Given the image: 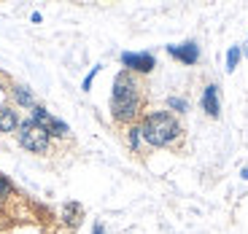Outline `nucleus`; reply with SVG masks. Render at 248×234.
Masks as SVG:
<instances>
[{"mask_svg":"<svg viewBox=\"0 0 248 234\" xmlns=\"http://www.w3.org/2000/svg\"><path fill=\"white\" fill-rule=\"evenodd\" d=\"M138 105H140V92H138V84L130 73H119L113 81V94H111V111L113 118L119 121H130L138 113Z\"/></svg>","mask_w":248,"mask_h":234,"instance_id":"obj_1","label":"nucleus"},{"mask_svg":"<svg viewBox=\"0 0 248 234\" xmlns=\"http://www.w3.org/2000/svg\"><path fill=\"white\" fill-rule=\"evenodd\" d=\"M140 135L151 146H168L175 135H178V124L170 113H151L140 127Z\"/></svg>","mask_w":248,"mask_h":234,"instance_id":"obj_2","label":"nucleus"},{"mask_svg":"<svg viewBox=\"0 0 248 234\" xmlns=\"http://www.w3.org/2000/svg\"><path fill=\"white\" fill-rule=\"evenodd\" d=\"M19 143H22L27 151H32V154H44L46 146H49V132H46L35 118H30V121H25L22 130H19Z\"/></svg>","mask_w":248,"mask_h":234,"instance_id":"obj_3","label":"nucleus"},{"mask_svg":"<svg viewBox=\"0 0 248 234\" xmlns=\"http://www.w3.org/2000/svg\"><path fill=\"white\" fill-rule=\"evenodd\" d=\"M32 118H35L46 132H51V135H65V132H68V127H65L62 121H57L54 116H49L44 108H35V111H32Z\"/></svg>","mask_w":248,"mask_h":234,"instance_id":"obj_4","label":"nucleus"},{"mask_svg":"<svg viewBox=\"0 0 248 234\" xmlns=\"http://www.w3.org/2000/svg\"><path fill=\"white\" fill-rule=\"evenodd\" d=\"M168 51L175 57V59H181V62H186V65H194L197 62V57H200V51H197V44H181V46H168Z\"/></svg>","mask_w":248,"mask_h":234,"instance_id":"obj_5","label":"nucleus"},{"mask_svg":"<svg viewBox=\"0 0 248 234\" xmlns=\"http://www.w3.org/2000/svg\"><path fill=\"white\" fill-rule=\"evenodd\" d=\"M122 62L132 70H140V73H149L154 68V57L151 54H122Z\"/></svg>","mask_w":248,"mask_h":234,"instance_id":"obj_6","label":"nucleus"},{"mask_svg":"<svg viewBox=\"0 0 248 234\" xmlns=\"http://www.w3.org/2000/svg\"><path fill=\"white\" fill-rule=\"evenodd\" d=\"M202 108H205V113H208V116H218V89L216 87H205Z\"/></svg>","mask_w":248,"mask_h":234,"instance_id":"obj_7","label":"nucleus"},{"mask_svg":"<svg viewBox=\"0 0 248 234\" xmlns=\"http://www.w3.org/2000/svg\"><path fill=\"white\" fill-rule=\"evenodd\" d=\"M16 113L8 111V108H0V132H11L16 130Z\"/></svg>","mask_w":248,"mask_h":234,"instance_id":"obj_8","label":"nucleus"},{"mask_svg":"<svg viewBox=\"0 0 248 234\" xmlns=\"http://www.w3.org/2000/svg\"><path fill=\"white\" fill-rule=\"evenodd\" d=\"M237 62H240V49H230V54H227V70H235Z\"/></svg>","mask_w":248,"mask_h":234,"instance_id":"obj_9","label":"nucleus"},{"mask_svg":"<svg viewBox=\"0 0 248 234\" xmlns=\"http://www.w3.org/2000/svg\"><path fill=\"white\" fill-rule=\"evenodd\" d=\"M130 140H132V146L138 148V143H140V130H132V137H130Z\"/></svg>","mask_w":248,"mask_h":234,"instance_id":"obj_10","label":"nucleus"},{"mask_svg":"<svg viewBox=\"0 0 248 234\" xmlns=\"http://www.w3.org/2000/svg\"><path fill=\"white\" fill-rule=\"evenodd\" d=\"M170 105H173V108H178V111H184V108H186L184 100H170Z\"/></svg>","mask_w":248,"mask_h":234,"instance_id":"obj_11","label":"nucleus"},{"mask_svg":"<svg viewBox=\"0 0 248 234\" xmlns=\"http://www.w3.org/2000/svg\"><path fill=\"white\" fill-rule=\"evenodd\" d=\"M16 97L22 100V102H30V94H27V92H22V89H19V92H16Z\"/></svg>","mask_w":248,"mask_h":234,"instance_id":"obj_12","label":"nucleus"},{"mask_svg":"<svg viewBox=\"0 0 248 234\" xmlns=\"http://www.w3.org/2000/svg\"><path fill=\"white\" fill-rule=\"evenodd\" d=\"M94 234H106V232H103V226H94Z\"/></svg>","mask_w":248,"mask_h":234,"instance_id":"obj_13","label":"nucleus"},{"mask_svg":"<svg viewBox=\"0 0 248 234\" xmlns=\"http://www.w3.org/2000/svg\"><path fill=\"white\" fill-rule=\"evenodd\" d=\"M246 54H248V49H246Z\"/></svg>","mask_w":248,"mask_h":234,"instance_id":"obj_14","label":"nucleus"}]
</instances>
